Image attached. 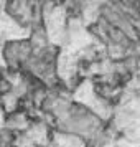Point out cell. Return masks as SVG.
Returning a JSON list of instances; mask_svg holds the SVG:
<instances>
[{"label": "cell", "mask_w": 140, "mask_h": 147, "mask_svg": "<svg viewBox=\"0 0 140 147\" xmlns=\"http://www.w3.org/2000/svg\"><path fill=\"white\" fill-rule=\"evenodd\" d=\"M31 147H53L51 144H33Z\"/></svg>", "instance_id": "7a4b0ae2"}, {"label": "cell", "mask_w": 140, "mask_h": 147, "mask_svg": "<svg viewBox=\"0 0 140 147\" xmlns=\"http://www.w3.org/2000/svg\"><path fill=\"white\" fill-rule=\"evenodd\" d=\"M31 55H33V48L27 36L25 38H10L0 45L2 66L13 74L23 71V66L27 65Z\"/></svg>", "instance_id": "6da1fadb"}]
</instances>
